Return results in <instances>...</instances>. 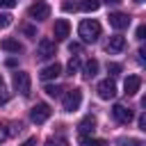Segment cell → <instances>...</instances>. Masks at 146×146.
<instances>
[{"instance_id":"obj_7","label":"cell","mask_w":146,"mask_h":146,"mask_svg":"<svg viewBox=\"0 0 146 146\" xmlns=\"http://www.w3.org/2000/svg\"><path fill=\"white\" fill-rule=\"evenodd\" d=\"M36 57H39V59H50V57H55V41L41 39L39 46H36Z\"/></svg>"},{"instance_id":"obj_18","label":"cell","mask_w":146,"mask_h":146,"mask_svg":"<svg viewBox=\"0 0 146 146\" xmlns=\"http://www.w3.org/2000/svg\"><path fill=\"white\" fill-rule=\"evenodd\" d=\"M98 7H100V0H82V5H80V9L87 11V14L89 11H96Z\"/></svg>"},{"instance_id":"obj_10","label":"cell","mask_w":146,"mask_h":146,"mask_svg":"<svg viewBox=\"0 0 146 146\" xmlns=\"http://www.w3.org/2000/svg\"><path fill=\"white\" fill-rule=\"evenodd\" d=\"M68 32H71V25H68V21H66V18H59V21L55 23V30H52L55 39H57V41H64V39L68 36Z\"/></svg>"},{"instance_id":"obj_24","label":"cell","mask_w":146,"mask_h":146,"mask_svg":"<svg viewBox=\"0 0 146 146\" xmlns=\"http://www.w3.org/2000/svg\"><path fill=\"white\" fill-rule=\"evenodd\" d=\"M7 100H9V94H7V89L0 84V105H5Z\"/></svg>"},{"instance_id":"obj_33","label":"cell","mask_w":146,"mask_h":146,"mask_svg":"<svg viewBox=\"0 0 146 146\" xmlns=\"http://www.w3.org/2000/svg\"><path fill=\"white\" fill-rule=\"evenodd\" d=\"M2 139H7V130H5V125L0 123V141H2Z\"/></svg>"},{"instance_id":"obj_6","label":"cell","mask_w":146,"mask_h":146,"mask_svg":"<svg viewBox=\"0 0 146 146\" xmlns=\"http://www.w3.org/2000/svg\"><path fill=\"white\" fill-rule=\"evenodd\" d=\"M96 91H98V96H100L103 100H112V98L116 96V82H114L112 78L100 80V82H98V87H96Z\"/></svg>"},{"instance_id":"obj_17","label":"cell","mask_w":146,"mask_h":146,"mask_svg":"<svg viewBox=\"0 0 146 146\" xmlns=\"http://www.w3.org/2000/svg\"><path fill=\"white\" fill-rule=\"evenodd\" d=\"M96 73H98V62H96V59H89V62L84 64V75H87V78H94Z\"/></svg>"},{"instance_id":"obj_21","label":"cell","mask_w":146,"mask_h":146,"mask_svg":"<svg viewBox=\"0 0 146 146\" xmlns=\"http://www.w3.org/2000/svg\"><path fill=\"white\" fill-rule=\"evenodd\" d=\"M43 146H68V141L64 137H55V139H48Z\"/></svg>"},{"instance_id":"obj_26","label":"cell","mask_w":146,"mask_h":146,"mask_svg":"<svg viewBox=\"0 0 146 146\" xmlns=\"http://www.w3.org/2000/svg\"><path fill=\"white\" fill-rule=\"evenodd\" d=\"M23 32H25L27 36H32V39H36V30H34L32 25H25V27H23Z\"/></svg>"},{"instance_id":"obj_12","label":"cell","mask_w":146,"mask_h":146,"mask_svg":"<svg viewBox=\"0 0 146 146\" xmlns=\"http://www.w3.org/2000/svg\"><path fill=\"white\" fill-rule=\"evenodd\" d=\"M62 73V64H57V62H52V64H48L46 68H41V73H39V78L41 80H55L57 75Z\"/></svg>"},{"instance_id":"obj_23","label":"cell","mask_w":146,"mask_h":146,"mask_svg":"<svg viewBox=\"0 0 146 146\" xmlns=\"http://www.w3.org/2000/svg\"><path fill=\"white\" fill-rule=\"evenodd\" d=\"M107 71H110V75H119L121 73V64H114L112 62V64H107Z\"/></svg>"},{"instance_id":"obj_14","label":"cell","mask_w":146,"mask_h":146,"mask_svg":"<svg viewBox=\"0 0 146 146\" xmlns=\"http://www.w3.org/2000/svg\"><path fill=\"white\" fill-rule=\"evenodd\" d=\"M96 130V119L89 114V116H84L80 123H78V132L80 135H89V132H94Z\"/></svg>"},{"instance_id":"obj_13","label":"cell","mask_w":146,"mask_h":146,"mask_svg":"<svg viewBox=\"0 0 146 146\" xmlns=\"http://www.w3.org/2000/svg\"><path fill=\"white\" fill-rule=\"evenodd\" d=\"M139 87H141V78H139V75H128L125 82H123V89H125L128 96H135V94L139 91Z\"/></svg>"},{"instance_id":"obj_34","label":"cell","mask_w":146,"mask_h":146,"mask_svg":"<svg viewBox=\"0 0 146 146\" xmlns=\"http://www.w3.org/2000/svg\"><path fill=\"white\" fill-rule=\"evenodd\" d=\"M107 5H116V2H121V0H105Z\"/></svg>"},{"instance_id":"obj_27","label":"cell","mask_w":146,"mask_h":146,"mask_svg":"<svg viewBox=\"0 0 146 146\" xmlns=\"http://www.w3.org/2000/svg\"><path fill=\"white\" fill-rule=\"evenodd\" d=\"M62 7H64V11H75V9H78V5H75V2H64Z\"/></svg>"},{"instance_id":"obj_8","label":"cell","mask_w":146,"mask_h":146,"mask_svg":"<svg viewBox=\"0 0 146 146\" xmlns=\"http://www.w3.org/2000/svg\"><path fill=\"white\" fill-rule=\"evenodd\" d=\"M112 116H114L119 123H130V121H132V110L125 107V105H119V103H116V105L112 107Z\"/></svg>"},{"instance_id":"obj_37","label":"cell","mask_w":146,"mask_h":146,"mask_svg":"<svg viewBox=\"0 0 146 146\" xmlns=\"http://www.w3.org/2000/svg\"><path fill=\"white\" fill-rule=\"evenodd\" d=\"M135 2H144V0H135Z\"/></svg>"},{"instance_id":"obj_1","label":"cell","mask_w":146,"mask_h":146,"mask_svg":"<svg viewBox=\"0 0 146 146\" xmlns=\"http://www.w3.org/2000/svg\"><path fill=\"white\" fill-rule=\"evenodd\" d=\"M78 34L82 36L84 43H94L98 36H100V23L96 18H84L78 27Z\"/></svg>"},{"instance_id":"obj_30","label":"cell","mask_w":146,"mask_h":146,"mask_svg":"<svg viewBox=\"0 0 146 146\" xmlns=\"http://www.w3.org/2000/svg\"><path fill=\"white\" fill-rule=\"evenodd\" d=\"M34 144H36V137H30V139H25L21 146H34Z\"/></svg>"},{"instance_id":"obj_31","label":"cell","mask_w":146,"mask_h":146,"mask_svg":"<svg viewBox=\"0 0 146 146\" xmlns=\"http://www.w3.org/2000/svg\"><path fill=\"white\" fill-rule=\"evenodd\" d=\"M68 50L71 52H80V43H68Z\"/></svg>"},{"instance_id":"obj_4","label":"cell","mask_w":146,"mask_h":146,"mask_svg":"<svg viewBox=\"0 0 146 146\" xmlns=\"http://www.w3.org/2000/svg\"><path fill=\"white\" fill-rule=\"evenodd\" d=\"M80 105H82V91H80V89H71V91L64 96V100H62L64 112H75Z\"/></svg>"},{"instance_id":"obj_9","label":"cell","mask_w":146,"mask_h":146,"mask_svg":"<svg viewBox=\"0 0 146 146\" xmlns=\"http://www.w3.org/2000/svg\"><path fill=\"white\" fill-rule=\"evenodd\" d=\"M110 25L116 27V30H125L130 25V16L121 14V11H114V14H110Z\"/></svg>"},{"instance_id":"obj_32","label":"cell","mask_w":146,"mask_h":146,"mask_svg":"<svg viewBox=\"0 0 146 146\" xmlns=\"http://www.w3.org/2000/svg\"><path fill=\"white\" fill-rule=\"evenodd\" d=\"M139 130H146V116L144 114L139 116Z\"/></svg>"},{"instance_id":"obj_22","label":"cell","mask_w":146,"mask_h":146,"mask_svg":"<svg viewBox=\"0 0 146 146\" xmlns=\"http://www.w3.org/2000/svg\"><path fill=\"white\" fill-rule=\"evenodd\" d=\"M7 25H11V16L9 14H0V30H5Z\"/></svg>"},{"instance_id":"obj_11","label":"cell","mask_w":146,"mask_h":146,"mask_svg":"<svg viewBox=\"0 0 146 146\" xmlns=\"http://www.w3.org/2000/svg\"><path fill=\"white\" fill-rule=\"evenodd\" d=\"M105 50H107V52H121V50H125V36H121V34L110 36V41H107Z\"/></svg>"},{"instance_id":"obj_5","label":"cell","mask_w":146,"mask_h":146,"mask_svg":"<svg viewBox=\"0 0 146 146\" xmlns=\"http://www.w3.org/2000/svg\"><path fill=\"white\" fill-rule=\"evenodd\" d=\"M30 84H32L30 73H25V71H16V73H14V89H16L21 96H27V94H30Z\"/></svg>"},{"instance_id":"obj_28","label":"cell","mask_w":146,"mask_h":146,"mask_svg":"<svg viewBox=\"0 0 146 146\" xmlns=\"http://www.w3.org/2000/svg\"><path fill=\"white\" fill-rule=\"evenodd\" d=\"M144 34H146V25H139V27H137V39L141 41V39H144Z\"/></svg>"},{"instance_id":"obj_2","label":"cell","mask_w":146,"mask_h":146,"mask_svg":"<svg viewBox=\"0 0 146 146\" xmlns=\"http://www.w3.org/2000/svg\"><path fill=\"white\" fill-rule=\"evenodd\" d=\"M27 14H30V18H34V21H46V18L50 16V5H48L46 0H34V2L30 5Z\"/></svg>"},{"instance_id":"obj_19","label":"cell","mask_w":146,"mask_h":146,"mask_svg":"<svg viewBox=\"0 0 146 146\" xmlns=\"http://www.w3.org/2000/svg\"><path fill=\"white\" fill-rule=\"evenodd\" d=\"M80 64H82V59H80L78 55H73V57H71V62H68V66H66V68H68V75H73V73L80 68Z\"/></svg>"},{"instance_id":"obj_15","label":"cell","mask_w":146,"mask_h":146,"mask_svg":"<svg viewBox=\"0 0 146 146\" xmlns=\"http://www.w3.org/2000/svg\"><path fill=\"white\" fill-rule=\"evenodd\" d=\"M0 48L7 50V52H21V50H23V46L18 43V39H11V36L2 39V41H0Z\"/></svg>"},{"instance_id":"obj_36","label":"cell","mask_w":146,"mask_h":146,"mask_svg":"<svg viewBox=\"0 0 146 146\" xmlns=\"http://www.w3.org/2000/svg\"><path fill=\"white\" fill-rule=\"evenodd\" d=\"M0 84H2V75H0Z\"/></svg>"},{"instance_id":"obj_16","label":"cell","mask_w":146,"mask_h":146,"mask_svg":"<svg viewBox=\"0 0 146 146\" xmlns=\"http://www.w3.org/2000/svg\"><path fill=\"white\" fill-rule=\"evenodd\" d=\"M80 146H107L105 139H96L89 135H80Z\"/></svg>"},{"instance_id":"obj_35","label":"cell","mask_w":146,"mask_h":146,"mask_svg":"<svg viewBox=\"0 0 146 146\" xmlns=\"http://www.w3.org/2000/svg\"><path fill=\"white\" fill-rule=\"evenodd\" d=\"M132 146H144V144L141 141H132Z\"/></svg>"},{"instance_id":"obj_3","label":"cell","mask_w":146,"mask_h":146,"mask_svg":"<svg viewBox=\"0 0 146 146\" xmlns=\"http://www.w3.org/2000/svg\"><path fill=\"white\" fill-rule=\"evenodd\" d=\"M50 114H52V110H50V105H48V103H36V105L30 110V119H32L36 125L46 123V121L50 119Z\"/></svg>"},{"instance_id":"obj_25","label":"cell","mask_w":146,"mask_h":146,"mask_svg":"<svg viewBox=\"0 0 146 146\" xmlns=\"http://www.w3.org/2000/svg\"><path fill=\"white\" fill-rule=\"evenodd\" d=\"M16 7V0H0V9H11Z\"/></svg>"},{"instance_id":"obj_20","label":"cell","mask_w":146,"mask_h":146,"mask_svg":"<svg viewBox=\"0 0 146 146\" xmlns=\"http://www.w3.org/2000/svg\"><path fill=\"white\" fill-rule=\"evenodd\" d=\"M46 94L52 96V98H57V96H62V87H57V84H46Z\"/></svg>"},{"instance_id":"obj_29","label":"cell","mask_w":146,"mask_h":146,"mask_svg":"<svg viewBox=\"0 0 146 146\" xmlns=\"http://www.w3.org/2000/svg\"><path fill=\"white\" fill-rule=\"evenodd\" d=\"M11 128H14V130H11L14 135H16V132H23V123H21V121H18V123H14Z\"/></svg>"}]
</instances>
